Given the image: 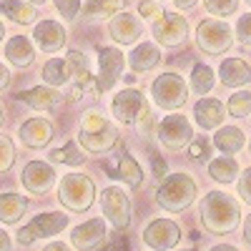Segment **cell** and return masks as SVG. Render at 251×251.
I'll return each mask as SVG.
<instances>
[{
	"mask_svg": "<svg viewBox=\"0 0 251 251\" xmlns=\"http://www.w3.org/2000/svg\"><path fill=\"white\" fill-rule=\"evenodd\" d=\"M199 219H201V226L206 228L208 234L224 236V234H231L234 228L239 226L241 208L228 194L208 191L201 199V203H199Z\"/></svg>",
	"mask_w": 251,
	"mask_h": 251,
	"instance_id": "6da1fadb",
	"label": "cell"
},
{
	"mask_svg": "<svg viewBox=\"0 0 251 251\" xmlns=\"http://www.w3.org/2000/svg\"><path fill=\"white\" fill-rule=\"evenodd\" d=\"M78 143L83 146V151H88V153H111L113 146L118 143V128L106 116L91 111L80 118Z\"/></svg>",
	"mask_w": 251,
	"mask_h": 251,
	"instance_id": "7a4b0ae2",
	"label": "cell"
},
{
	"mask_svg": "<svg viewBox=\"0 0 251 251\" xmlns=\"http://www.w3.org/2000/svg\"><path fill=\"white\" fill-rule=\"evenodd\" d=\"M196 194H199L196 181L188 174H171L161 181L158 191H156V201L163 211L178 214V211H186L196 201Z\"/></svg>",
	"mask_w": 251,
	"mask_h": 251,
	"instance_id": "3957f363",
	"label": "cell"
},
{
	"mask_svg": "<svg viewBox=\"0 0 251 251\" xmlns=\"http://www.w3.org/2000/svg\"><path fill=\"white\" fill-rule=\"evenodd\" d=\"M58 201L73 214L88 211L96 201V183L83 174H66L58 183Z\"/></svg>",
	"mask_w": 251,
	"mask_h": 251,
	"instance_id": "277c9868",
	"label": "cell"
},
{
	"mask_svg": "<svg viewBox=\"0 0 251 251\" xmlns=\"http://www.w3.org/2000/svg\"><path fill=\"white\" fill-rule=\"evenodd\" d=\"M151 96L156 100V106L163 111H176L181 108L186 98H188V86L178 73H161L153 86H151Z\"/></svg>",
	"mask_w": 251,
	"mask_h": 251,
	"instance_id": "5b68a950",
	"label": "cell"
},
{
	"mask_svg": "<svg viewBox=\"0 0 251 251\" xmlns=\"http://www.w3.org/2000/svg\"><path fill=\"white\" fill-rule=\"evenodd\" d=\"M156 136H158V141L166 151H183L186 146H191V141H194V126L181 113H169L158 123Z\"/></svg>",
	"mask_w": 251,
	"mask_h": 251,
	"instance_id": "8992f818",
	"label": "cell"
},
{
	"mask_svg": "<svg viewBox=\"0 0 251 251\" xmlns=\"http://www.w3.org/2000/svg\"><path fill=\"white\" fill-rule=\"evenodd\" d=\"M68 226V214H58V211H46L38 214L28 226H23L18 231V244L20 246H30L35 239H48L60 234Z\"/></svg>",
	"mask_w": 251,
	"mask_h": 251,
	"instance_id": "52a82bcc",
	"label": "cell"
},
{
	"mask_svg": "<svg viewBox=\"0 0 251 251\" xmlns=\"http://www.w3.org/2000/svg\"><path fill=\"white\" fill-rule=\"evenodd\" d=\"M234 38H231V28L221 20H201L199 30H196V46L208 53V55H221L231 48Z\"/></svg>",
	"mask_w": 251,
	"mask_h": 251,
	"instance_id": "ba28073f",
	"label": "cell"
},
{
	"mask_svg": "<svg viewBox=\"0 0 251 251\" xmlns=\"http://www.w3.org/2000/svg\"><path fill=\"white\" fill-rule=\"evenodd\" d=\"M100 208H103V216L111 221V226L116 231H123L128 228L131 224V201L128 194L118 186H108L106 191L100 194Z\"/></svg>",
	"mask_w": 251,
	"mask_h": 251,
	"instance_id": "9c48e42d",
	"label": "cell"
},
{
	"mask_svg": "<svg viewBox=\"0 0 251 251\" xmlns=\"http://www.w3.org/2000/svg\"><path fill=\"white\" fill-rule=\"evenodd\" d=\"M111 111L121 123L136 126V121L143 116V111H149V100H146V96L138 88H126V91L113 96Z\"/></svg>",
	"mask_w": 251,
	"mask_h": 251,
	"instance_id": "30bf717a",
	"label": "cell"
},
{
	"mask_svg": "<svg viewBox=\"0 0 251 251\" xmlns=\"http://www.w3.org/2000/svg\"><path fill=\"white\" fill-rule=\"evenodd\" d=\"M68 63H71V100H80L83 93H96L98 96V83L96 75L88 71V58L78 53V50H68Z\"/></svg>",
	"mask_w": 251,
	"mask_h": 251,
	"instance_id": "8fae6325",
	"label": "cell"
},
{
	"mask_svg": "<svg viewBox=\"0 0 251 251\" xmlns=\"http://www.w3.org/2000/svg\"><path fill=\"white\" fill-rule=\"evenodd\" d=\"M188 35V20L178 13H163L156 23H153V38L156 43L166 48H176L181 46Z\"/></svg>",
	"mask_w": 251,
	"mask_h": 251,
	"instance_id": "7c38bea8",
	"label": "cell"
},
{
	"mask_svg": "<svg viewBox=\"0 0 251 251\" xmlns=\"http://www.w3.org/2000/svg\"><path fill=\"white\" fill-rule=\"evenodd\" d=\"M143 241L153 251H169L181 241V228L171 219H156L143 228Z\"/></svg>",
	"mask_w": 251,
	"mask_h": 251,
	"instance_id": "4fadbf2b",
	"label": "cell"
},
{
	"mask_svg": "<svg viewBox=\"0 0 251 251\" xmlns=\"http://www.w3.org/2000/svg\"><path fill=\"white\" fill-rule=\"evenodd\" d=\"M123 66H126V58L118 48H100V53H98V68H100L98 93H106L116 86L121 73H123Z\"/></svg>",
	"mask_w": 251,
	"mask_h": 251,
	"instance_id": "5bb4252c",
	"label": "cell"
},
{
	"mask_svg": "<svg viewBox=\"0 0 251 251\" xmlns=\"http://www.w3.org/2000/svg\"><path fill=\"white\" fill-rule=\"evenodd\" d=\"M20 183H23L30 194L43 196L55 183V171L46 161H30V163L23 166V171H20Z\"/></svg>",
	"mask_w": 251,
	"mask_h": 251,
	"instance_id": "9a60e30c",
	"label": "cell"
},
{
	"mask_svg": "<svg viewBox=\"0 0 251 251\" xmlns=\"http://www.w3.org/2000/svg\"><path fill=\"white\" fill-rule=\"evenodd\" d=\"M106 239V219H88L73 228L71 234V244L78 251H93L98 244H103Z\"/></svg>",
	"mask_w": 251,
	"mask_h": 251,
	"instance_id": "2e32d148",
	"label": "cell"
},
{
	"mask_svg": "<svg viewBox=\"0 0 251 251\" xmlns=\"http://www.w3.org/2000/svg\"><path fill=\"white\" fill-rule=\"evenodd\" d=\"M18 136L28 149H43V146H48L53 141L55 128H53V123L48 118H28L23 126H20Z\"/></svg>",
	"mask_w": 251,
	"mask_h": 251,
	"instance_id": "e0dca14e",
	"label": "cell"
},
{
	"mask_svg": "<svg viewBox=\"0 0 251 251\" xmlns=\"http://www.w3.org/2000/svg\"><path fill=\"white\" fill-rule=\"evenodd\" d=\"M108 30H111V38L116 40V43H121V46L136 43V40L141 38V33H143V28H141V23H138V18H136L133 13H123V10L116 13V15L111 18Z\"/></svg>",
	"mask_w": 251,
	"mask_h": 251,
	"instance_id": "ac0fdd59",
	"label": "cell"
},
{
	"mask_svg": "<svg viewBox=\"0 0 251 251\" xmlns=\"http://www.w3.org/2000/svg\"><path fill=\"white\" fill-rule=\"evenodd\" d=\"M33 40L38 43L40 50L46 53H55L66 46V28L55 20H40L33 30Z\"/></svg>",
	"mask_w": 251,
	"mask_h": 251,
	"instance_id": "d6986e66",
	"label": "cell"
},
{
	"mask_svg": "<svg viewBox=\"0 0 251 251\" xmlns=\"http://www.w3.org/2000/svg\"><path fill=\"white\" fill-rule=\"evenodd\" d=\"M224 116H226V108L216 98H201L194 106V118L203 131H211V128H216V126H221Z\"/></svg>",
	"mask_w": 251,
	"mask_h": 251,
	"instance_id": "ffe728a7",
	"label": "cell"
},
{
	"mask_svg": "<svg viewBox=\"0 0 251 251\" xmlns=\"http://www.w3.org/2000/svg\"><path fill=\"white\" fill-rule=\"evenodd\" d=\"M219 80L224 83L226 88H239L251 83V68L241 58H226L219 68Z\"/></svg>",
	"mask_w": 251,
	"mask_h": 251,
	"instance_id": "44dd1931",
	"label": "cell"
},
{
	"mask_svg": "<svg viewBox=\"0 0 251 251\" xmlns=\"http://www.w3.org/2000/svg\"><path fill=\"white\" fill-rule=\"evenodd\" d=\"M18 100H23V103H28L30 108H35V111H48V108H53L55 103L60 100V93L53 88V86H35V88H30V91H23V93H18L15 96Z\"/></svg>",
	"mask_w": 251,
	"mask_h": 251,
	"instance_id": "7402d4cb",
	"label": "cell"
},
{
	"mask_svg": "<svg viewBox=\"0 0 251 251\" xmlns=\"http://www.w3.org/2000/svg\"><path fill=\"white\" fill-rule=\"evenodd\" d=\"M5 58L18 68H28L35 60V48L25 35H13L5 43Z\"/></svg>",
	"mask_w": 251,
	"mask_h": 251,
	"instance_id": "603a6c76",
	"label": "cell"
},
{
	"mask_svg": "<svg viewBox=\"0 0 251 251\" xmlns=\"http://www.w3.org/2000/svg\"><path fill=\"white\" fill-rule=\"evenodd\" d=\"M161 63V50L153 43H141L133 48V53L128 55V66L133 73H146V71H153Z\"/></svg>",
	"mask_w": 251,
	"mask_h": 251,
	"instance_id": "cb8c5ba5",
	"label": "cell"
},
{
	"mask_svg": "<svg viewBox=\"0 0 251 251\" xmlns=\"http://www.w3.org/2000/svg\"><path fill=\"white\" fill-rule=\"evenodd\" d=\"M28 211V199L20 194H0V224H18Z\"/></svg>",
	"mask_w": 251,
	"mask_h": 251,
	"instance_id": "d4e9b609",
	"label": "cell"
},
{
	"mask_svg": "<svg viewBox=\"0 0 251 251\" xmlns=\"http://www.w3.org/2000/svg\"><path fill=\"white\" fill-rule=\"evenodd\" d=\"M244 143H246V136L239 126H224L219 133H214V146L221 153H228V156L241 151Z\"/></svg>",
	"mask_w": 251,
	"mask_h": 251,
	"instance_id": "484cf974",
	"label": "cell"
},
{
	"mask_svg": "<svg viewBox=\"0 0 251 251\" xmlns=\"http://www.w3.org/2000/svg\"><path fill=\"white\" fill-rule=\"evenodd\" d=\"M43 80L48 83V86L53 88H60L66 86V83L71 80V63L66 58H50L46 66H43Z\"/></svg>",
	"mask_w": 251,
	"mask_h": 251,
	"instance_id": "4316f807",
	"label": "cell"
},
{
	"mask_svg": "<svg viewBox=\"0 0 251 251\" xmlns=\"http://www.w3.org/2000/svg\"><path fill=\"white\" fill-rule=\"evenodd\" d=\"M0 15H5L8 20H13L18 25H28L35 20L33 5L23 3V0H0Z\"/></svg>",
	"mask_w": 251,
	"mask_h": 251,
	"instance_id": "83f0119b",
	"label": "cell"
},
{
	"mask_svg": "<svg viewBox=\"0 0 251 251\" xmlns=\"http://www.w3.org/2000/svg\"><path fill=\"white\" fill-rule=\"evenodd\" d=\"M208 176L219 183H231L236 176H239V163L236 158L231 156H221V158H214L208 163Z\"/></svg>",
	"mask_w": 251,
	"mask_h": 251,
	"instance_id": "f1b7e54d",
	"label": "cell"
},
{
	"mask_svg": "<svg viewBox=\"0 0 251 251\" xmlns=\"http://www.w3.org/2000/svg\"><path fill=\"white\" fill-rule=\"evenodd\" d=\"M111 176L123 178L126 183H128V188H138V186L143 183V169L136 163V158H133V156H128V153L118 158V169H116Z\"/></svg>",
	"mask_w": 251,
	"mask_h": 251,
	"instance_id": "f546056e",
	"label": "cell"
},
{
	"mask_svg": "<svg viewBox=\"0 0 251 251\" xmlns=\"http://www.w3.org/2000/svg\"><path fill=\"white\" fill-rule=\"evenodd\" d=\"M48 158L53 161V163H66V166H80V163H86V153H83L80 149H78V143H73V141H68L66 146H60V149H53L50 153H48Z\"/></svg>",
	"mask_w": 251,
	"mask_h": 251,
	"instance_id": "4dcf8cb0",
	"label": "cell"
},
{
	"mask_svg": "<svg viewBox=\"0 0 251 251\" xmlns=\"http://www.w3.org/2000/svg\"><path fill=\"white\" fill-rule=\"evenodd\" d=\"M214 83H216V75L214 71L206 66V63H196L194 71H191V91L203 96V93H211L214 88Z\"/></svg>",
	"mask_w": 251,
	"mask_h": 251,
	"instance_id": "1f68e13d",
	"label": "cell"
},
{
	"mask_svg": "<svg viewBox=\"0 0 251 251\" xmlns=\"http://www.w3.org/2000/svg\"><path fill=\"white\" fill-rule=\"evenodd\" d=\"M123 5H126V0H88L83 5V13L88 18H108V15L121 13Z\"/></svg>",
	"mask_w": 251,
	"mask_h": 251,
	"instance_id": "d6a6232c",
	"label": "cell"
},
{
	"mask_svg": "<svg viewBox=\"0 0 251 251\" xmlns=\"http://www.w3.org/2000/svg\"><path fill=\"white\" fill-rule=\"evenodd\" d=\"M228 113L236 116V118H244L251 113V93L249 91H241V93H234L231 100H228Z\"/></svg>",
	"mask_w": 251,
	"mask_h": 251,
	"instance_id": "836d02e7",
	"label": "cell"
},
{
	"mask_svg": "<svg viewBox=\"0 0 251 251\" xmlns=\"http://www.w3.org/2000/svg\"><path fill=\"white\" fill-rule=\"evenodd\" d=\"M203 5H206L208 13L216 15V18H228V15L236 13L239 0H203Z\"/></svg>",
	"mask_w": 251,
	"mask_h": 251,
	"instance_id": "e575fe53",
	"label": "cell"
},
{
	"mask_svg": "<svg viewBox=\"0 0 251 251\" xmlns=\"http://www.w3.org/2000/svg\"><path fill=\"white\" fill-rule=\"evenodd\" d=\"M13 163H15V146L8 136H0V174L10 171Z\"/></svg>",
	"mask_w": 251,
	"mask_h": 251,
	"instance_id": "d590c367",
	"label": "cell"
},
{
	"mask_svg": "<svg viewBox=\"0 0 251 251\" xmlns=\"http://www.w3.org/2000/svg\"><path fill=\"white\" fill-rule=\"evenodd\" d=\"M188 156H191L194 161H199V163H206L208 156H211V143H208V138L191 141V146H188Z\"/></svg>",
	"mask_w": 251,
	"mask_h": 251,
	"instance_id": "8d00e7d4",
	"label": "cell"
},
{
	"mask_svg": "<svg viewBox=\"0 0 251 251\" xmlns=\"http://www.w3.org/2000/svg\"><path fill=\"white\" fill-rule=\"evenodd\" d=\"M136 131H138V136H143V138H149V136H153L158 128H156V116H153V111L149 108V111H143V116L136 121Z\"/></svg>",
	"mask_w": 251,
	"mask_h": 251,
	"instance_id": "74e56055",
	"label": "cell"
},
{
	"mask_svg": "<svg viewBox=\"0 0 251 251\" xmlns=\"http://www.w3.org/2000/svg\"><path fill=\"white\" fill-rule=\"evenodd\" d=\"M236 38L241 46H249L251 48V13L241 15L239 23H236Z\"/></svg>",
	"mask_w": 251,
	"mask_h": 251,
	"instance_id": "f35d334b",
	"label": "cell"
},
{
	"mask_svg": "<svg viewBox=\"0 0 251 251\" xmlns=\"http://www.w3.org/2000/svg\"><path fill=\"white\" fill-rule=\"evenodd\" d=\"M53 3H55L58 13L66 18L68 23H71V20H75V15L80 10V0H53Z\"/></svg>",
	"mask_w": 251,
	"mask_h": 251,
	"instance_id": "ab89813d",
	"label": "cell"
},
{
	"mask_svg": "<svg viewBox=\"0 0 251 251\" xmlns=\"http://www.w3.org/2000/svg\"><path fill=\"white\" fill-rule=\"evenodd\" d=\"M138 13L143 18H149V20H158L163 10L156 5V0H141V3H138Z\"/></svg>",
	"mask_w": 251,
	"mask_h": 251,
	"instance_id": "60d3db41",
	"label": "cell"
},
{
	"mask_svg": "<svg viewBox=\"0 0 251 251\" xmlns=\"http://www.w3.org/2000/svg\"><path fill=\"white\" fill-rule=\"evenodd\" d=\"M239 194H241V199L246 201V203H251V166L241 174V178H239Z\"/></svg>",
	"mask_w": 251,
	"mask_h": 251,
	"instance_id": "b9f144b4",
	"label": "cell"
},
{
	"mask_svg": "<svg viewBox=\"0 0 251 251\" xmlns=\"http://www.w3.org/2000/svg\"><path fill=\"white\" fill-rule=\"evenodd\" d=\"M149 156H151V161H153V176H156L158 181H163L166 176H169V166H166V161H163L156 151H149Z\"/></svg>",
	"mask_w": 251,
	"mask_h": 251,
	"instance_id": "7bdbcfd3",
	"label": "cell"
},
{
	"mask_svg": "<svg viewBox=\"0 0 251 251\" xmlns=\"http://www.w3.org/2000/svg\"><path fill=\"white\" fill-rule=\"evenodd\" d=\"M10 86V73H8V68L0 63V91H5Z\"/></svg>",
	"mask_w": 251,
	"mask_h": 251,
	"instance_id": "ee69618b",
	"label": "cell"
},
{
	"mask_svg": "<svg viewBox=\"0 0 251 251\" xmlns=\"http://www.w3.org/2000/svg\"><path fill=\"white\" fill-rule=\"evenodd\" d=\"M13 249V241H10V236L0 228V251H10Z\"/></svg>",
	"mask_w": 251,
	"mask_h": 251,
	"instance_id": "f6af8a7d",
	"label": "cell"
},
{
	"mask_svg": "<svg viewBox=\"0 0 251 251\" xmlns=\"http://www.w3.org/2000/svg\"><path fill=\"white\" fill-rule=\"evenodd\" d=\"M43 251H71V249H68V244H63V241H53V244H48Z\"/></svg>",
	"mask_w": 251,
	"mask_h": 251,
	"instance_id": "bcb514c9",
	"label": "cell"
},
{
	"mask_svg": "<svg viewBox=\"0 0 251 251\" xmlns=\"http://www.w3.org/2000/svg\"><path fill=\"white\" fill-rule=\"evenodd\" d=\"M244 241L251 244V214H249V219L244 221Z\"/></svg>",
	"mask_w": 251,
	"mask_h": 251,
	"instance_id": "7dc6e473",
	"label": "cell"
},
{
	"mask_svg": "<svg viewBox=\"0 0 251 251\" xmlns=\"http://www.w3.org/2000/svg\"><path fill=\"white\" fill-rule=\"evenodd\" d=\"M174 3H176L181 10H188V8H194V5L199 3V0H174Z\"/></svg>",
	"mask_w": 251,
	"mask_h": 251,
	"instance_id": "c3c4849f",
	"label": "cell"
},
{
	"mask_svg": "<svg viewBox=\"0 0 251 251\" xmlns=\"http://www.w3.org/2000/svg\"><path fill=\"white\" fill-rule=\"evenodd\" d=\"M208 251H239V249L231 246V244H216V246H211Z\"/></svg>",
	"mask_w": 251,
	"mask_h": 251,
	"instance_id": "681fc988",
	"label": "cell"
},
{
	"mask_svg": "<svg viewBox=\"0 0 251 251\" xmlns=\"http://www.w3.org/2000/svg\"><path fill=\"white\" fill-rule=\"evenodd\" d=\"M30 5H43V3H48V0H28Z\"/></svg>",
	"mask_w": 251,
	"mask_h": 251,
	"instance_id": "f907efd6",
	"label": "cell"
},
{
	"mask_svg": "<svg viewBox=\"0 0 251 251\" xmlns=\"http://www.w3.org/2000/svg\"><path fill=\"white\" fill-rule=\"evenodd\" d=\"M3 38H5V25L0 23V40H3Z\"/></svg>",
	"mask_w": 251,
	"mask_h": 251,
	"instance_id": "816d5d0a",
	"label": "cell"
},
{
	"mask_svg": "<svg viewBox=\"0 0 251 251\" xmlns=\"http://www.w3.org/2000/svg\"><path fill=\"white\" fill-rule=\"evenodd\" d=\"M0 123H3V113H0Z\"/></svg>",
	"mask_w": 251,
	"mask_h": 251,
	"instance_id": "f5cc1de1",
	"label": "cell"
},
{
	"mask_svg": "<svg viewBox=\"0 0 251 251\" xmlns=\"http://www.w3.org/2000/svg\"><path fill=\"white\" fill-rule=\"evenodd\" d=\"M249 151H251V141H249Z\"/></svg>",
	"mask_w": 251,
	"mask_h": 251,
	"instance_id": "db71d44e",
	"label": "cell"
},
{
	"mask_svg": "<svg viewBox=\"0 0 251 251\" xmlns=\"http://www.w3.org/2000/svg\"><path fill=\"white\" fill-rule=\"evenodd\" d=\"M246 3H249V5H251V0H246Z\"/></svg>",
	"mask_w": 251,
	"mask_h": 251,
	"instance_id": "11a10c76",
	"label": "cell"
},
{
	"mask_svg": "<svg viewBox=\"0 0 251 251\" xmlns=\"http://www.w3.org/2000/svg\"><path fill=\"white\" fill-rule=\"evenodd\" d=\"M156 3H158V0H156Z\"/></svg>",
	"mask_w": 251,
	"mask_h": 251,
	"instance_id": "9f6ffc18",
	"label": "cell"
}]
</instances>
